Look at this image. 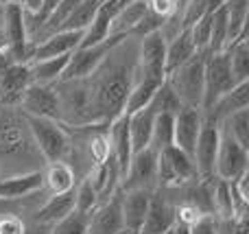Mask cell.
<instances>
[{"label":"cell","mask_w":249,"mask_h":234,"mask_svg":"<svg viewBox=\"0 0 249 234\" xmlns=\"http://www.w3.org/2000/svg\"><path fill=\"white\" fill-rule=\"evenodd\" d=\"M228 46V20H225V9L221 4L214 13H212V31H210V44L208 51L210 53H221Z\"/></svg>","instance_id":"cell-33"},{"label":"cell","mask_w":249,"mask_h":234,"mask_svg":"<svg viewBox=\"0 0 249 234\" xmlns=\"http://www.w3.org/2000/svg\"><path fill=\"white\" fill-rule=\"evenodd\" d=\"M164 53H166V39L160 31L146 33L138 42V59L133 81H151L162 83L166 79L164 70Z\"/></svg>","instance_id":"cell-6"},{"label":"cell","mask_w":249,"mask_h":234,"mask_svg":"<svg viewBox=\"0 0 249 234\" xmlns=\"http://www.w3.org/2000/svg\"><path fill=\"white\" fill-rule=\"evenodd\" d=\"M225 20H228V46L247 33V18H249V0H225ZM225 46V48H228Z\"/></svg>","instance_id":"cell-27"},{"label":"cell","mask_w":249,"mask_h":234,"mask_svg":"<svg viewBox=\"0 0 249 234\" xmlns=\"http://www.w3.org/2000/svg\"><path fill=\"white\" fill-rule=\"evenodd\" d=\"M70 55H59V57H46V59H33L29 61L31 70V81L33 83H44V86H53L61 79L68 64Z\"/></svg>","instance_id":"cell-26"},{"label":"cell","mask_w":249,"mask_h":234,"mask_svg":"<svg viewBox=\"0 0 249 234\" xmlns=\"http://www.w3.org/2000/svg\"><path fill=\"white\" fill-rule=\"evenodd\" d=\"M59 103V123L66 127H83L99 123L92 101V90L88 77L59 79L53 83Z\"/></svg>","instance_id":"cell-2"},{"label":"cell","mask_w":249,"mask_h":234,"mask_svg":"<svg viewBox=\"0 0 249 234\" xmlns=\"http://www.w3.org/2000/svg\"><path fill=\"white\" fill-rule=\"evenodd\" d=\"M190 234H219V228H216V217L214 215H206L199 221H195L190 226Z\"/></svg>","instance_id":"cell-39"},{"label":"cell","mask_w":249,"mask_h":234,"mask_svg":"<svg viewBox=\"0 0 249 234\" xmlns=\"http://www.w3.org/2000/svg\"><path fill=\"white\" fill-rule=\"evenodd\" d=\"M42 188V171L0 178V197L2 199H20Z\"/></svg>","instance_id":"cell-23"},{"label":"cell","mask_w":249,"mask_h":234,"mask_svg":"<svg viewBox=\"0 0 249 234\" xmlns=\"http://www.w3.org/2000/svg\"><path fill=\"white\" fill-rule=\"evenodd\" d=\"M81 37H83V31H66V29L55 31V33L46 35L44 39H39V42L33 44V59L70 55L74 48H79Z\"/></svg>","instance_id":"cell-17"},{"label":"cell","mask_w":249,"mask_h":234,"mask_svg":"<svg viewBox=\"0 0 249 234\" xmlns=\"http://www.w3.org/2000/svg\"><path fill=\"white\" fill-rule=\"evenodd\" d=\"M219 138H221L219 121L214 116H210V114H203V125L193 151L197 175L201 180L214 178V160H216V149H219Z\"/></svg>","instance_id":"cell-9"},{"label":"cell","mask_w":249,"mask_h":234,"mask_svg":"<svg viewBox=\"0 0 249 234\" xmlns=\"http://www.w3.org/2000/svg\"><path fill=\"white\" fill-rule=\"evenodd\" d=\"M175 201H173L171 193H166L164 188H155L151 193L149 210H146L140 234H164L175 226Z\"/></svg>","instance_id":"cell-12"},{"label":"cell","mask_w":249,"mask_h":234,"mask_svg":"<svg viewBox=\"0 0 249 234\" xmlns=\"http://www.w3.org/2000/svg\"><path fill=\"white\" fill-rule=\"evenodd\" d=\"M144 2H146V7H149V11H153L155 16L168 18L171 13H175L177 9L181 7L184 0H144Z\"/></svg>","instance_id":"cell-38"},{"label":"cell","mask_w":249,"mask_h":234,"mask_svg":"<svg viewBox=\"0 0 249 234\" xmlns=\"http://www.w3.org/2000/svg\"><path fill=\"white\" fill-rule=\"evenodd\" d=\"M219 125H221V129L228 131L236 143H241L245 149H249V108L238 109V112L225 116Z\"/></svg>","instance_id":"cell-29"},{"label":"cell","mask_w":249,"mask_h":234,"mask_svg":"<svg viewBox=\"0 0 249 234\" xmlns=\"http://www.w3.org/2000/svg\"><path fill=\"white\" fill-rule=\"evenodd\" d=\"M138 42L140 37L136 35H118L103 61L88 77L99 123H112L124 112V103L133 86Z\"/></svg>","instance_id":"cell-1"},{"label":"cell","mask_w":249,"mask_h":234,"mask_svg":"<svg viewBox=\"0 0 249 234\" xmlns=\"http://www.w3.org/2000/svg\"><path fill=\"white\" fill-rule=\"evenodd\" d=\"M203 66H206V51H199L186 64L166 74V83L177 94L181 105L201 109L203 103ZM203 112V109H201Z\"/></svg>","instance_id":"cell-4"},{"label":"cell","mask_w":249,"mask_h":234,"mask_svg":"<svg viewBox=\"0 0 249 234\" xmlns=\"http://www.w3.org/2000/svg\"><path fill=\"white\" fill-rule=\"evenodd\" d=\"M99 206V195H96V188L92 186V182L88 178H81L74 186V210L79 213H88Z\"/></svg>","instance_id":"cell-34"},{"label":"cell","mask_w":249,"mask_h":234,"mask_svg":"<svg viewBox=\"0 0 249 234\" xmlns=\"http://www.w3.org/2000/svg\"><path fill=\"white\" fill-rule=\"evenodd\" d=\"M212 13L206 16V18H201L199 22H195V24L188 29L197 51H208V44H210V31H212Z\"/></svg>","instance_id":"cell-36"},{"label":"cell","mask_w":249,"mask_h":234,"mask_svg":"<svg viewBox=\"0 0 249 234\" xmlns=\"http://www.w3.org/2000/svg\"><path fill=\"white\" fill-rule=\"evenodd\" d=\"M230 57V68L236 79V83L249 81V39L247 33H243L238 39H234L228 48H225Z\"/></svg>","instance_id":"cell-28"},{"label":"cell","mask_w":249,"mask_h":234,"mask_svg":"<svg viewBox=\"0 0 249 234\" xmlns=\"http://www.w3.org/2000/svg\"><path fill=\"white\" fill-rule=\"evenodd\" d=\"M16 108L24 116H42V118H55V121H59V103H57V92L53 86L31 83L22 92Z\"/></svg>","instance_id":"cell-11"},{"label":"cell","mask_w":249,"mask_h":234,"mask_svg":"<svg viewBox=\"0 0 249 234\" xmlns=\"http://www.w3.org/2000/svg\"><path fill=\"white\" fill-rule=\"evenodd\" d=\"M116 234H129V232H127V230H124V228H123V230H121V232H116Z\"/></svg>","instance_id":"cell-42"},{"label":"cell","mask_w":249,"mask_h":234,"mask_svg":"<svg viewBox=\"0 0 249 234\" xmlns=\"http://www.w3.org/2000/svg\"><path fill=\"white\" fill-rule=\"evenodd\" d=\"M149 13V7H146L144 0H131V2H124L121 9L116 11L112 20V29H109V35H133L144 16Z\"/></svg>","instance_id":"cell-22"},{"label":"cell","mask_w":249,"mask_h":234,"mask_svg":"<svg viewBox=\"0 0 249 234\" xmlns=\"http://www.w3.org/2000/svg\"><path fill=\"white\" fill-rule=\"evenodd\" d=\"M0 2H13V4H20L22 9H26V11H37L39 9V4H42V0H0Z\"/></svg>","instance_id":"cell-40"},{"label":"cell","mask_w":249,"mask_h":234,"mask_svg":"<svg viewBox=\"0 0 249 234\" xmlns=\"http://www.w3.org/2000/svg\"><path fill=\"white\" fill-rule=\"evenodd\" d=\"M195 53H199V51L195 48L188 29H184L181 33H177L173 39H168L166 42V53H164V70H166V74L173 72L175 68H179L181 64H186Z\"/></svg>","instance_id":"cell-25"},{"label":"cell","mask_w":249,"mask_h":234,"mask_svg":"<svg viewBox=\"0 0 249 234\" xmlns=\"http://www.w3.org/2000/svg\"><path fill=\"white\" fill-rule=\"evenodd\" d=\"M101 2H103V0H81V2L77 4V9L66 18V22L61 24V29H66V31H86Z\"/></svg>","instance_id":"cell-31"},{"label":"cell","mask_w":249,"mask_h":234,"mask_svg":"<svg viewBox=\"0 0 249 234\" xmlns=\"http://www.w3.org/2000/svg\"><path fill=\"white\" fill-rule=\"evenodd\" d=\"M197 178L193 156L181 151L177 144H171L158 153V188H177Z\"/></svg>","instance_id":"cell-7"},{"label":"cell","mask_w":249,"mask_h":234,"mask_svg":"<svg viewBox=\"0 0 249 234\" xmlns=\"http://www.w3.org/2000/svg\"><path fill=\"white\" fill-rule=\"evenodd\" d=\"M236 86V79L230 68V57L225 51L210 53L206 51V66H203V103L201 109L208 112L225 92Z\"/></svg>","instance_id":"cell-5"},{"label":"cell","mask_w":249,"mask_h":234,"mask_svg":"<svg viewBox=\"0 0 249 234\" xmlns=\"http://www.w3.org/2000/svg\"><path fill=\"white\" fill-rule=\"evenodd\" d=\"M24 118L39 156L46 162H57V160L68 162L70 156L68 127L61 125L55 118H42V116H24Z\"/></svg>","instance_id":"cell-3"},{"label":"cell","mask_w":249,"mask_h":234,"mask_svg":"<svg viewBox=\"0 0 249 234\" xmlns=\"http://www.w3.org/2000/svg\"><path fill=\"white\" fill-rule=\"evenodd\" d=\"M123 191L118 188L112 197L101 201L88 219V234H116L123 230V210H121Z\"/></svg>","instance_id":"cell-15"},{"label":"cell","mask_w":249,"mask_h":234,"mask_svg":"<svg viewBox=\"0 0 249 234\" xmlns=\"http://www.w3.org/2000/svg\"><path fill=\"white\" fill-rule=\"evenodd\" d=\"M88 219H90L88 213L72 210L57 223H53L46 234H88Z\"/></svg>","instance_id":"cell-32"},{"label":"cell","mask_w":249,"mask_h":234,"mask_svg":"<svg viewBox=\"0 0 249 234\" xmlns=\"http://www.w3.org/2000/svg\"><path fill=\"white\" fill-rule=\"evenodd\" d=\"M118 35H112L105 42L94 44V46H79L70 53L68 64H66V70L61 74V79H77V77H90L96 70V66L103 61L105 53L109 51L114 42H116Z\"/></svg>","instance_id":"cell-13"},{"label":"cell","mask_w":249,"mask_h":234,"mask_svg":"<svg viewBox=\"0 0 249 234\" xmlns=\"http://www.w3.org/2000/svg\"><path fill=\"white\" fill-rule=\"evenodd\" d=\"M155 116H158V109H155L151 103L144 105V108H140V109H136V112L127 114V127H129V138H131L133 153L144 149V147H149Z\"/></svg>","instance_id":"cell-21"},{"label":"cell","mask_w":249,"mask_h":234,"mask_svg":"<svg viewBox=\"0 0 249 234\" xmlns=\"http://www.w3.org/2000/svg\"><path fill=\"white\" fill-rule=\"evenodd\" d=\"M118 9H121L118 0H103V2L99 4V9H96L92 22L88 24V29L83 31V37H81L79 46H94V44H101L107 37H112L109 29H112V20Z\"/></svg>","instance_id":"cell-18"},{"label":"cell","mask_w":249,"mask_h":234,"mask_svg":"<svg viewBox=\"0 0 249 234\" xmlns=\"http://www.w3.org/2000/svg\"><path fill=\"white\" fill-rule=\"evenodd\" d=\"M203 125V112L199 108H190V105H181L173 116V144L193 156L195 144H197L199 131Z\"/></svg>","instance_id":"cell-14"},{"label":"cell","mask_w":249,"mask_h":234,"mask_svg":"<svg viewBox=\"0 0 249 234\" xmlns=\"http://www.w3.org/2000/svg\"><path fill=\"white\" fill-rule=\"evenodd\" d=\"M151 193L153 191H142V188L123 191V197H121L123 226H124V230H127L129 234H140V228H142L144 217H146V210H149Z\"/></svg>","instance_id":"cell-16"},{"label":"cell","mask_w":249,"mask_h":234,"mask_svg":"<svg viewBox=\"0 0 249 234\" xmlns=\"http://www.w3.org/2000/svg\"><path fill=\"white\" fill-rule=\"evenodd\" d=\"M123 191L142 188V191H155L158 188V151L144 147L136 151L129 160L127 173L121 180Z\"/></svg>","instance_id":"cell-10"},{"label":"cell","mask_w":249,"mask_h":234,"mask_svg":"<svg viewBox=\"0 0 249 234\" xmlns=\"http://www.w3.org/2000/svg\"><path fill=\"white\" fill-rule=\"evenodd\" d=\"M77 173L66 160L48 162L46 169L42 171V191L51 195H59V193H68L77 186Z\"/></svg>","instance_id":"cell-20"},{"label":"cell","mask_w":249,"mask_h":234,"mask_svg":"<svg viewBox=\"0 0 249 234\" xmlns=\"http://www.w3.org/2000/svg\"><path fill=\"white\" fill-rule=\"evenodd\" d=\"M74 210V188L68 193H59V195H51L37 206V210L33 213V223L39 228H51L53 223H57L61 217H66L68 213Z\"/></svg>","instance_id":"cell-19"},{"label":"cell","mask_w":249,"mask_h":234,"mask_svg":"<svg viewBox=\"0 0 249 234\" xmlns=\"http://www.w3.org/2000/svg\"><path fill=\"white\" fill-rule=\"evenodd\" d=\"M247 162H249V149H245L241 143L232 138L228 131L221 129L219 149H216V160H214V178L234 182L241 175L247 173Z\"/></svg>","instance_id":"cell-8"},{"label":"cell","mask_w":249,"mask_h":234,"mask_svg":"<svg viewBox=\"0 0 249 234\" xmlns=\"http://www.w3.org/2000/svg\"><path fill=\"white\" fill-rule=\"evenodd\" d=\"M151 105H153L158 112H166V114H175L177 109L181 108V103H179V99H177V94L171 90V86L166 83V79L162 81V86L155 90V94H153V99L149 101Z\"/></svg>","instance_id":"cell-35"},{"label":"cell","mask_w":249,"mask_h":234,"mask_svg":"<svg viewBox=\"0 0 249 234\" xmlns=\"http://www.w3.org/2000/svg\"><path fill=\"white\" fill-rule=\"evenodd\" d=\"M173 116L175 114H166V112H158L153 123V131H151V140L149 147L153 151H162V149L171 147L173 144Z\"/></svg>","instance_id":"cell-30"},{"label":"cell","mask_w":249,"mask_h":234,"mask_svg":"<svg viewBox=\"0 0 249 234\" xmlns=\"http://www.w3.org/2000/svg\"><path fill=\"white\" fill-rule=\"evenodd\" d=\"M171 230H173V234H190V226H188V223L175 221V226H173Z\"/></svg>","instance_id":"cell-41"},{"label":"cell","mask_w":249,"mask_h":234,"mask_svg":"<svg viewBox=\"0 0 249 234\" xmlns=\"http://www.w3.org/2000/svg\"><path fill=\"white\" fill-rule=\"evenodd\" d=\"M164 234H173V230H168V232H164Z\"/></svg>","instance_id":"cell-43"},{"label":"cell","mask_w":249,"mask_h":234,"mask_svg":"<svg viewBox=\"0 0 249 234\" xmlns=\"http://www.w3.org/2000/svg\"><path fill=\"white\" fill-rule=\"evenodd\" d=\"M26 219L18 213L0 215V234H26Z\"/></svg>","instance_id":"cell-37"},{"label":"cell","mask_w":249,"mask_h":234,"mask_svg":"<svg viewBox=\"0 0 249 234\" xmlns=\"http://www.w3.org/2000/svg\"><path fill=\"white\" fill-rule=\"evenodd\" d=\"M245 108H249V81L236 83L232 90L225 92V94L203 114H210V116H214L216 121L221 123L225 116L238 112V109H245Z\"/></svg>","instance_id":"cell-24"}]
</instances>
